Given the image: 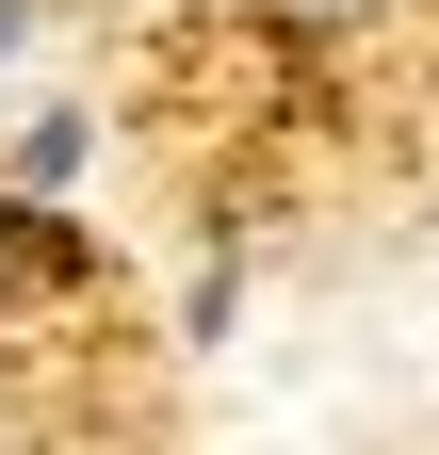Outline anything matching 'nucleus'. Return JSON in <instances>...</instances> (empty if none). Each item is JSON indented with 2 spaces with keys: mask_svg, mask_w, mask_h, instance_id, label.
Masks as SVG:
<instances>
[{
  "mask_svg": "<svg viewBox=\"0 0 439 455\" xmlns=\"http://www.w3.org/2000/svg\"><path fill=\"white\" fill-rule=\"evenodd\" d=\"M17 33H33V0H0V49H17Z\"/></svg>",
  "mask_w": 439,
  "mask_h": 455,
  "instance_id": "obj_4",
  "label": "nucleus"
},
{
  "mask_svg": "<svg viewBox=\"0 0 439 455\" xmlns=\"http://www.w3.org/2000/svg\"><path fill=\"white\" fill-rule=\"evenodd\" d=\"M293 33H342V17H391V0H277Z\"/></svg>",
  "mask_w": 439,
  "mask_h": 455,
  "instance_id": "obj_2",
  "label": "nucleus"
},
{
  "mask_svg": "<svg viewBox=\"0 0 439 455\" xmlns=\"http://www.w3.org/2000/svg\"><path fill=\"white\" fill-rule=\"evenodd\" d=\"M0 276H17V196H0Z\"/></svg>",
  "mask_w": 439,
  "mask_h": 455,
  "instance_id": "obj_3",
  "label": "nucleus"
},
{
  "mask_svg": "<svg viewBox=\"0 0 439 455\" xmlns=\"http://www.w3.org/2000/svg\"><path fill=\"white\" fill-rule=\"evenodd\" d=\"M66 163H82V114H33V131H17V180L49 196V180H66Z\"/></svg>",
  "mask_w": 439,
  "mask_h": 455,
  "instance_id": "obj_1",
  "label": "nucleus"
}]
</instances>
